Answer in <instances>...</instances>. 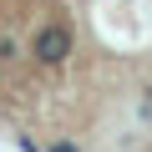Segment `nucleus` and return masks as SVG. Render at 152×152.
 Here are the masks:
<instances>
[{"instance_id":"1","label":"nucleus","mask_w":152,"mask_h":152,"mask_svg":"<svg viewBox=\"0 0 152 152\" xmlns=\"http://www.w3.org/2000/svg\"><path fill=\"white\" fill-rule=\"evenodd\" d=\"M31 51H36V61H46V66H61V61L71 56V36H66L61 26H46V31H36Z\"/></svg>"}]
</instances>
